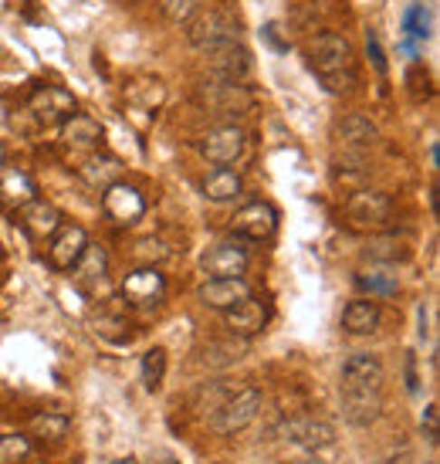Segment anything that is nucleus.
Here are the masks:
<instances>
[{
  "label": "nucleus",
  "mask_w": 440,
  "mask_h": 464,
  "mask_svg": "<svg viewBox=\"0 0 440 464\" xmlns=\"http://www.w3.org/2000/svg\"><path fill=\"white\" fill-rule=\"evenodd\" d=\"M241 34V24H237V17L231 11H200L187 24V41L194 44L196 52H210V48H220V44H227V41H237Z\"/></svg>",
  "instance_id": "f03ea898"
},
{
  "label": "nucleus",
  "mask_w": 440,
  "mask_h": 464,
  "mask_svg": "<svg viewBox=\"0 0 440 464\" xmlns=\"http://www.w3.org/2000/svg\"><path fill=\"white\" fill-rule=\"evenodd\" d=\"M231 231L237 237H244V241H254V245L272 241L274 231H278V210L268 200H251V204H244L234 214Z\"/></svg>",
  "instance_id": "0eeeda50"
},
{
  "label": "nucleus",
  "mask_w": 440,
  "mask_h": 464,
  "mask_svg": "<svg viewBox=\"0 0 440 464\" xmlns=\"http://www.w3.org/2000/svg\"><path fill=\"white\" fill-rule=\"evenodd\" d=\"M139 376H143V387L149 390V393H156V390L163 387V376H167V349H159V346L149 349L143 356V362H139Z\"/></svg>",
  "instance_id": "bb28decb"
},
{
  "label": "nucleus",
  "mask_w": 440,
  "mask_h": 464,
  "mask_svg": "<svg viewBox=\"0 0 440 464\" xmlns=\"http://www.w3.org/2000/svg\"><path fill=\"white\" fill-rule=\"evenodd\" d=\"M244 356V346H237V343H210L207 349H204V362L207 366H231V362H237Z\"/></svg>",
  "instance_id": "72a5a7b5"
},
{
  "label": "nucleus",
  "mask_w": 440,
  "mask_h": 464,
  "mask_svg": "<svg viewBox=\"0 0 440 464\" xmlns=\"http://www.w3.org/2000/svg\"><path fill=\"white\" fill-rule=\"evenodd\" d=\"M4 160H7V153H4V146H0V169H4Z\"/></svg>",
  "instance_id": "58836bf2"
},
{
  "label": "nucleus",
  "mask_w": 440,
  "mask_h": 464,
  "mask_svg": "<svg viewBox=\"0 0 440 464\" xmlns=\"http://www.w3.org/2000/svg\"><path fill=\"white\" fill-rule=\"evenodd\" d=\"M0 258H4V247H0Z\"/></svg>",
  "instance_id": "ea45409f"
},
{
  "label": "nucleus",
  "mask_w": 440,
  "mask_h": 464,
  "mask_svg": "<svg viewBox=\"0 0 440 464\" xmlns=\"http://www.w3.org/2000/svg\"><path fill=\"white\" fill-rule=\"evenodd\" d=\"M285 464H329V461H322V458L309 454V458H298V461H285Z\"/></svg>",
  "instance_id": "4c0bfd02"
},
{
  "label": "nucleus",
  "mask_w": 440,
  "mask_h": 464,
  "mask_svg": "<svg viewBox=\"0 0 440 464\" xmlns=\"http://www.w3.org/2000/svg\"><path fill=\"white\" fill-rule=\"evenodd\" d=\"M204 68H207L210 82H244L251 72V52L241 41H227L220 48L204 52Z\"/></svg>",
  "instance_id": "423d86ee"
},
{
  "label": "nucleus",
  "mask_w": 440,
  "mask_h": 464,
  "mask_svg": "<svg viewBox=\"0 0 440 464\" xmlns=\"http://www.w3.org/2000/svg\"><path fill=\"white\" fill-rule=\"evenodd\" d=\"M244 146H247V136L241 126H234V122H224L217 130H210L204 140H200V153L207 163L214 167H231L237 163L241 156H244Z\"/></svg>",
  "instance_id": "6e6552de"
},
{
  "label": "nucleus",
  "mask_w": 440,
  "mask_h": 464,
  "mask_svg": "<svg viewBox=\"0 0 440 464\" xmlns=\"http://www.w3.org/2000/svg\"><path fill=\"white\" fill-rule=\"evenodd\" d=\"M207 0H159V14L169 24H190L196 14L204 11Z\"/></svg>",
  "instance_id": "c85d7f7f"
},
{
  "label": "nucleus",
  "mask_w": 440,
  "mask_h": 464,
  "mask_svg": "<svg viewBox=\"0 0 440 464\" xmlns=\"http://www.w3.org/2000/svg\"><path fill=\"white\" fill-rule=\"evenodd\" d=\"M339 376H342V390H379L387 370L376 353H352L342 360Z\"/></svg>",
  "instance_id": "f8f14e48"
},
{
  "label": "nucleus",
  "mask_w": 440,
  "mask_h": 464,
  "mask_svg": "<svg viewBox=\"0 0 440 464\" xmlns=\"http://www.w3.org/2000/svg\"><path fill=\"white\" fill-rule=\"evenodd\" d=\"M163 292H167V282H163V275L153 265L132 271V275H126V282H122V298L132 302V305H139V309L156 305L163 298Z\"/></svg>",
  "instance_id": "dca6fc26"
},
{
  "label": "nucleus",
  "mask_w": 440,
  "mask_h": 464,
  "mask_svg": "<svg viewBox=\"0 0 440 464\" xmlns=\"http://www.w3.org/2000/svg\"><path fill=\"white\" fill-rule=\"evenodd\" d=\"M272 319V309H268V302H261V298H244L241 305H234V309L224 312V325L231 329L234 335H241V339H251V335L264 333V325Z\"/></svg>",
  "instance_id": "2eb2a0df"
},
{
  "label": "nucleus",
  "mask_w": 440,
  "mask_h": 464,
  "mask_svg": "<svg viewBox=\"0 0 440 464\" xmlns=\"http://www.w3.org/2000/svg\"><path fill=\"white\" fill-rule=\"evenodd\" d=\"M89 247V234L78 224H62L58 231L52 234V247H48V261H52L58 271H72L78 265V258L85 255Z\"/></svg>",
  "instance_id": "4468645a"
},
{
  "label": "nucleus",
  "mask_w": 440,
  "mask_h": 464,
  "mask_svg": "<svg viewBox=\"0 0 440 464\" xmlns=\"http://www.w3.org/2000/svg\"><path fill=\"white\" fill-rule=\"evenodd\" d=\"M196 102L210 109V112H217V116H241V112H247L254 105V99L237 82H210V85H200Z\"/></svg>",
  "instance_id": "9d476101"
},
{
  "label": "nucleus",
  "mask_w": 440,
  "mask_h": 464,
  "mask_svg": "<svg viewBox=\"0 0 440 464\" xmlns=\"http://www.w3.org/2000/svg\"><path fill=\"white\" fill-rule=\"evenodd\" d=\"M379 323H383V312L369 298H356L342 309V329L349 335H369L379 329Z\"/></svg>",
  "instance_id": "4be33fe9"
},
{
  "label": "nucleus",
  "mask_w": 440,
  "mask_h": 464,
  "mask_svg": "<svg viewBox=\"0 0 440 464\" xmlns=\"http://www.w3.org/2000/svg\"><path fill=\"white\" fill-rule=\"evenodd\" d=\"M342 417L352 427H369L383 417L379 390H342Z\"/></svg>",
  "instance_id": "a211bd4d"
},
{
  "label": "nucleus",
  "mask_w": 440,
  "mask_h": 464,
  "mask_svg": "<svg viewBox=\"0 0 440 464\" xmlns=\"http://www.w3.org/2000/svg\"><path fill=\"white\" fill-rule=\"evenodd\" d=\"M309 65L311 72L319 78H329V75H339V72H349L352 68V44L349 38H342V34H332V31H325V34H315L309 41Z\"/></svg>",
  "instance_id": "7ed1b4c3"
},
{
  "label": "nucleus",
  "mask_w": 440,
  "mask_h": 464,
  "mask_svg": "<svg viewBox=\"0 0 440 464\" xmlns=\"http://www.w3.org/2000/svg\"><path fill=\"white\" fill-rule=\"evenodd\" d=\"M78 173H81V180L89 183V187H95V190H105V187L119 183V173H122V167H119V160H112V156L91 153L89 160L78 167Z\"/></svg>",
  "instance_id": "b1692460"
},
{
  "label": "nucleus",
  "mask_w": 440,
  "mask_h": 464,
  "mask_svg": "<svg viewBox=\"0 0 440 464\" xmlns=\"http://www.w3.org/2000/svg\"><path fill=\"white\" fill-rule=\"evenodd\" d=\"M366 52H369V58H373L376 72H379V75H387V58H383V48H379L376 31H369V34H366Z\"/></svg>",
  "instance_id": "e433bc0d"
},
{
  "label": "nucleus",
  "mask_w": 440,
  "mask_h": 464,
  "mask_svg": "<svg viewBox=\"0 0 440 464\" xmlns=\"http://www.w3.org/2000/svg\"><path fill=\"white\" fill-rule=\"evenodd\" d=\"M21 227L27 231V237L34 241H44L52 237L58 227H62V210L48 200H31V204L21 210Z\"/></svg>",
  "instance_id": "6ab92c4d"
},
{
  "label": "nucleus",
  "mask_w": 440,
  "mask_h": 464,
  "mask_svg": "<svg viewBox=\"0 0 440 464\" xmlns=\"http://www.w3.org/2000/svg\"><path fill=\"white\" fill-rule=\"evenodd\" d=\"M336 136H339V142H342L346 150H352V153H363V150H369V146L379 140V130H376L373 122H369V119H363V116H346L336 126Z\"/></svg>",
  "instance_id": "5701e85b"
},
{
  "label": "nucleus",
  "mask_w": 440,
  "mask_h": 464,
  "mask_svg": "<svg viewBox=\"0 0 440 464\" xmlns=\"http://www.w3.org/2000/svg\"><path fill=\"white\" fill-rule=\"evenodd\" d=\"M322 85L332 92V95H349V92L359 85V78H356V68H349V72H339V75L322 78Z\"/></svg>",
  "instance_id": "f704fd0d"
},
{
  "label": "nucleus",
  "mask_w": 440,
  "mask_h": 464,
  "mask_svg": "<svg viewBox=\"0 0 440 464\" xmlns=\"http://www.w3.org/2000/svg\"><path fill=\"white\" fill-rule=\"evenodd\" d=\"M403 34L414 41H427L430 38V11L424 4H416L403 14Z\"/></svg>",
  "instance_id": "473e14b6"
},
{
  "label": "nucleus",
  "mask_w": 440,
  "mask_h": 464,
  "mask_svg": "<svg viewBox=\"0 0 440 464\" xmlns=\"http://www.w3.org/2000/svg\"><path fill=\"white\" fill-rule=\"evenodd\" d=\"M62 142L65 146H75V150H95L102 142V126L99 119L85 116V112H75L62 122Z\"/></svg>",
  "instance_id": "412c9836"
},
{
  "label": "nucleus",
  "mask_w": 440,
  "mask_h": 464,
  "mask_svg": "<svg viewBox=\"0 0 440 464\" xmlns=\"http://www.w3.org/2000/svg\"><path fill=\"white\" fill-rule=\"evenodd\" d=\"M278 434H282V440H288V444H295V448H301V451H325V448H332L339 438L336 424H329V420H322V417H288L285 424L278 427Z\"/></svg>",
  "instance_id": "20e7f679"
},
{
  "label": "nucleus",
  "mask_w": 440,
  "mask_h": 464,
  "mask_svg": "<svg viewBox=\"0 0 440 464\" xmlns=\"http://www.w3.org/2000/svg\"><path fill=\"white\" fill-rule=\"evenodd\" d=\"M31 434L34 438H44V440H62L68 434V417L65 413H34L31 417Z\"/></svg>",
  "instance_id": "cd10ccee"
},
{
  "label": "nucleus",
  "mask_w": 440,
  "mask_h": 464,
  "mask_svg": "<svg viewBox=\"0 0 440 464\" xmlns=\"http://www.w3.org/2000/svg\"><path fill=\"white\" fill-rule=\"evenodd\" d=\"M75 271H78V282H81V285L102 282L105 271H109V255H105V247L102 245H89V247H85V255L78 258Z\"/></svg>",
  "instance_id": "a878e982"
},
{
  "label": "nucleus",
  "mask_w": 440,
  "mask_h": 464,
  "mask_svg": "<svg viewBox=\"0 0 440 464\" xmlns=\"http://www.w3.org/2000/svg\"><path fill=\"white\" fill-rule=\"evenodd\" d=\"M247 261L251 258H247V247H241V241H217L200 258V268L207 271L210 278H241Z\"/></svg>",
  "instance_id": "ddd939ff"
},
{
  "label": "nucleus",
  "mask_w": 440,
  "mask_h": 464,
  "mask_svg": "<svg viewBox=\"0 0 440 464\" xmlns=\"http://www.w3.org/2000/svg\"><path fill=\"white\" fill-rule=\"evenodd\" d=\"M102 210L105 218L112 220V224H119V227H129V224H136V220L146 214V200L143 194L136 190V187H129V183H112V187H105L102 194Z\"/></svg>",
  "instance_id": "9b49d317"
},
{
  "label": "nucleus",
  "mask_w": 440,
  "mask_h": 464,
  "mask_svg": "<svg viewBox=\"0 0 440 464\" xmlns=\"http://www.w3.org/2000/svg\"><path fill=\"white\" fill-rule=\"evenodd\" d=\"M356 285L363 288V292H369V295H397V288H400V282H397V275H387V271H359L356 275Z\"/></svg>",
  "instance_id": "7c9ffc66"
},
{
  "label": "nucleus",
  "mask_w": 440,
  "mask_h": 464,
  "mask_svg": "<svg viewBox=\"0 0 440 464\" xmlns=\"http://www.w3.org/2000/svg\"><path fill=\"white\" fill-rule=\"evenodd\" d=\"M241 187H244L241 173H234V169H227V167H217L214 173L204 177V197L214 200V204H227V200H234V197L241 194Z\"/></svg>",
  "instance_id": "393cba45"
},
{
  "label": "nucleus",
  "mask_w": 440,
  "mask_h": 464,
  "mask_svg": "<svg viewBox=\"0 0 440 464\" xmlns=\"http://www.w3.org/2000/svg\"><path fill=\"white\" fill-rule=\"evenodd\" d=\"M261 403H264V393H261L254 383H247V387H241V390H231L227 400L207 417L210 430H214V434H224V438H227V434H241L244 427L254 424Z\"/></svg>",
  "instance_id": "f257e3e1"
},
{
  "label": "nucleus",
  "mask_w": 440,
  "mask_h": 464,
  "mask_svg": "<svg viewBox=\"0 0 440 464\" xmlns=\"http://www.w3.org/2000/svg\"><path fill=\"white\" fill-rule=\"evenodd\" d=\"M346 218H349L352 227H369V231H379L387 227L389 218H393V200L383 190H373V187H363L349 194L346 200Z\"/></svg>",
  "instance_id": "39448f33"
},
{
  "label": "nucleus",
  "mask_w": 440,
  "mask_h": 464,
  "mask_svg": "<svg viewBox=\"0 0 440 464\" xmlns=\"http://www.w3.org/2000/svg\"><path fill=\"white\" fill-rule=\"evenodd\" d=\"M27 112L38 119L41 126H62L68 116H75V99L62 85H38L27 99Z\"/></svg>",
  "instance_id": "1a4fd4ad"
},
{
  "label": "nucleus",
  "mask_w": 440,
  "mask_h": 464,
  "mask_svg": "<svg viewBox=\"0 0 440 464\" xmlns=\"http://www.w3.org/2000/svg\"><path fill=\"white\" fill-rule=\"evenodd\" d=\"M31 458V440L24 434H0V464H24Z\"/></svg>",
  "instance_id": "2f4dec72"
},
{
  "label": "nucleus",
  "mask_w": 440,
  "mask_h": 464,
  "mask_svg": "<svg viewBox=\"0 0 440 464\" xmlns=\"http://www.w3.org/2000/svg\"><path fill=\"white\" fill-rule=\"evenodd\" d=\"M200 302L207 305V309H217V312H227L234 305H241L244 298H251V285L244 278H210V282L200 285Z\"/></svg>",
  "instance_id": "f3484780"
},
{
  "label": "nucleus",
  "mask_w": 440,
  "mask_h": 464,
  "mask_svg": "<svg viewBox=\"0 0 440 464\" xmlns=\"http://www.w3.org/2000/svg\"><path fill=\"white\" fill-rule=\"evenodd\" d=\"M437 424H440L437 403H427V407H424V417H420V430H424V438H427L430 444H437Z\"/></svg>",
  "instance_id": "c9c22d12"
},
{
  "label": "nucleus",
  "mask_w": 440,
  "mask_h": 464,
  "mask_svg": "<svg viewBox=\"0 0 440 464\" xmlns=\"http://www.w3.org/2000/svg\"><path fill=\"white\" fill-rule=\"evenodd\" d=\"M366 258L393 265V261L410 258V247L403 245V241H397V237H376V241H369V245H366Z\"/></svg>",
  "instance_id": "c756f323"
},
{
  "label": "nucleus",
  "mask_w": 440,
  "mask_h": 464,
  "mask_svg": "<svg viewBox=\"0 0 440 464\" xmlns=\"http://www.w3.org/2000/svg\"><path fill=\"white\" fill-rule=\"evenodd\" d=\"M31 200H38V187L24 169H0V204L7 210H24Z\"/></svg>",
  "instance_id": "aec40b11"
}]
</instances>
